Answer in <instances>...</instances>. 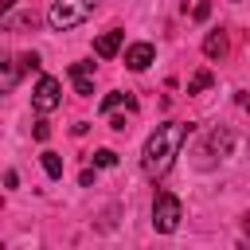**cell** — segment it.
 I'll return each mask as SVG.
<instances>
[{
  "label": "cell",
  "mask_w": 250,
  "mask_h": 250,
  "mask_svg": "<svg viewBox=\"0 0 250 250\" xmlns=\"http://www.w3.org/2000/svg\"><path fill=\"white\" fill-rule=\"evenodd\" d=\"M188 133H191V125H184V121H164V125H156L152 137H148L145 148H141V168H145L152 180L164 176V172L176 164V156H180Z\"/></svg>",
  "instance_id": "1"
},
{
  "label": "cell",
  "mask_w": 250,
  "mask_h": 250,
  "mask_svg": "<svg viewBox=\"0 0 250 250\" xmlns=\"http://www.w3.org/2000/svg\"><path fill=\"white\" fill-rule=\"evenodd\" d=\"M246 109H250V105H246Z\"/></svg>",
  "instance_id": "18"
},
{
  "label": "cell",
  "mask_w": 250,
  "mask_h": 250,
  "mask_svg": "<svg viewBox=\"0 0 250 250\" xmlns=\"http://www.w3.org/2000/svg\"><path fill=\"white\" fill-rule=\"evenodd\" d=\"M121 43H125V31H121V27H109V31H102V35L94 39V55H98V59H113V55L121 51Z\"/></svg>",
  "instance_id": "5"
},
{
  "label": "cell",
  "mask_w": 250,
  "mask_h": 250,
  "mask_svg": "<svg viewBox=\"0 0 250 250\" xmlns=\"http://www.w3.org/2000/svg\"><path fill=\"white\" fill-rule=\"evenodd\" d=\"M180 199L172 195V191H156V199H152V227L160 230V234H172L176 227H180Z\"/></svg>",
  "instance_id": "3"
},
{
  "label": "cell",
  "mask_w": 250,
  "mask_h": 250,
  "mask_svg": "<svg viewBox=\"0 0 250 250\" xmlns=\"http://www.w3.org/2000/svg\"><path fill=\"white\" fill-rule=\"evenodd\" d=\"M70 82L82 98L94 94V62H70Z\"/></svg>",
  "instance_id": "7"
},
{
  "label": "cell",
  "mask_w": 250,
  "mask_h": 250,
  "mask_svg": "<svg viewBox=\"0 0 250 250\" xmlns=\"http://www.w3.org/2000/svg\"><path fill=\"white\" fill-rule=\"evenodd\" d=\"M137 109V98L133 94H121V90H113V94H105L102 102H98V113H113V109Z\"/></svg>",
  "instance_id": "8"
},
{
  "label": "cell",
  "mask_w": 250,
  "mask_h": 250,
  "mask_svg": "<svg viewBox=\"0 0 250 250\" xmlns=\"http://www.w3.org/2000/svg\"><path fill=\"white\" fill-rule=\"evenodd\" d=\"M43 172H47L51 180H59V176H62V160H59V152H51V148L43 152Z\"/></svg>",
  "instance_id": "10"
},
{
  "label": "cell",
  "mask_w": 250,
  "mask_h": 250,
  "mask_svg": "<svg viewBox=\"0 0 250 250\" xmlns=\"http://www.w3.org/2000/svg\"><path fill=\"white\" fill-rule=\"evenodd\" d=\"M0 8H4V12H12V8H16V0H0Z\"/></svg>",
  "instance_id": "16"
},
{
  "label": "cell",
  "mask_w": 250,
  "mask_h": 250,
  "mask_svg": "<svg viewBox=\"0 0 250 250\" xmlns=\"http://www.w3.org/2000/svg\"><path fill=\"white\" fill-rule=\"evenodd\" d=\"M211 82H215V74H211V70H199V74L188 82V94H199V90H207Z\"/></svg>",
  "instance_id": "12"
},
{
  "label": "cell",
  "mask_w": 250,
  "mask_h": 250,
  "mask_svg": "<svg viewBox=\"0 0 250 250\" xmlns=\"http://www.w3.org/2000/svg\"><path fill=\"white\" fill-rule=\"evenodd\" d=\"M20 70H23V66H20V59H8V62H4V90H12V86H16Z\"/></svg>",
  "instance_id": "11"
},
{
  "label": "cell",
  "mask_w": 250,
  "mask_h": 250,
  "mask_svg": "<svg viewBox=\"0 0 250 250\" xmlns=\"http://www.w3.org/2000/svg\"><path fill=\"white\" fill-rule=\"evenodd\" d=\"M152 59H156V47H152V43H133V47H125V66H129V70H148Z\"/></svg>",
  "instance_id": "6"
},
{
  "label": "cell",
  "mask_w": 250,
  "mask_h": 250,
  "mask_svg": "<svg viewBox=\"0 0 250 250\" xmlns=\"http://www.w3.org/2000/svg\"><path fill=\"white\" fill-rule=\"evenodd\" d=\"M59 102H62V94H59V78H51V74H43V78L35 82V94H31V105H35L39 113H51V109H59Z\"/></svg>",
  "instance_id": "4"
},
{
  "label": "cell",
  "mask_w": 250,
  "mask_h": 250,
  "mask_svg": "<svg viewBox=\"0 0 250 250\" xmlns=\"http://www.w3.org/2000/svg\"><path fill=\"white\" fill-rule=\"evenodd\" d=\"M31 133H35V141H47V137H51V129H47V121H35V129H31Z\"/></svg>",
  "instance_id": "14"
},
{
  "label": "cell",
  "mask_w": 250,
  "mask_h": 250,
  "mask_svg": "<svg viewBox=\"0 0 250 250\" xmlns=\"http://www.w3.org/2000/svg\"><path fill=\"white\" fill-rule=\"evenodd\" d=\"M207 16H211V4H207V0H203V4H195V20H207Z\"/></svg>",
  "instance_id": "15"
},
{
  "label": "cell",
  "mask_w": 250,
  "mask_h": 250,
  "mask_svg": "<svg viewBox=\"0 0 250 250\" xmlns=\"http://www.w3.org/2000/svg\"><path fill=\"white\" fill-rule=\"evenodd\" d=\"M242 230H246V234H250V215H246V219H242Z\"/></svg>",
  "instance_id": "17"
},
{
  "label": "cell",
  "mask_w": 250,
  "mask_h": 250,
  "mask_svg": "<svg viewBox=\"0 0 250 250\" xmlns=\"http://www.w3.org/2000/svg\"><path fill=\"white\" fill-rule=\"evenodd\" d=\"M227 35L223 31H207V39H203V55L207 59H227Z\"/></svg>",
  "instance_id": "9"
},
{
  "label": "cell",
  "mask_w": 250,
  "mask_h": 250,
  "mask_svg": "<svg viewBox=\"0 0 250 250\" xmlns=\"http://www.w3.org/2000/svg\"><path fill=\"white\" fill-rule=\"evenodd\" d=\"M94 8H98V0H55L51 12H47V23L55 31H70V27L86 23Z\"/></svg>",
  "instance_id": "2"
},
{
  "label": "cell",
  "mask_w": 250,
  "mask_h": 250,
  "mask_svg": "<svg viewBox=\"0 0 250 250\" xmlns=\"http://www.w3.org/2000/svg\"><path fill=\"white\" fill-rule=\"evenodd\" d=\"M113 164H117V152L113 148H98L94 152V168H113Z\"/></svg>",
  "instance_id": "13"
}]
</instances>
